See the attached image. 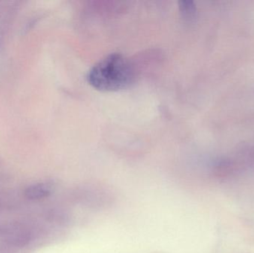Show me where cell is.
Wrapping results in <instances>:
<instances>
[{
  "label": "cell",
  "instance_id": "obj_1",
  "mask_svg": "<svg viewBox=\"0 0 254 253\" xmlns=\"http://www.w3.org/2000/svg\"><path fill=\"white\" fill-rule=\"evenodd\" d=\"M87 82L101 92H118L129 87L134 79L131 62L123 55L113 53L98 61L89 70Z\"/></svg>",
  "mask_w": 254,
  "mask_h": 253
},
{
  "label": "cell",
  "instance_id": "obj_2",
  "mask_svg": "<svg viewBox=\"0 0 254 253\" xmlns=\"http://www.w3.org/2000/svg\"><path fill=\"white\" fill-rule=\"evenodd\" d=\"M53 184L50 183H41V184H34L27 188L25 190V196L28 199H41L48 197L53 192Z\"/></svg>",
  "mask_w": 254,
  "mask_h": 253
},
{
  "label": "cell",
  "instance_id": "obj_3",
  "mask_svg": "<svg viewBox=\"0 0 254 253\" xmlns=\"http://www.w3.org/2000/svg\"><path fill=\"white\" fill-rule=\"evenodd\" d=\"M179 8L184 18L189 21L195 19L196 15V7L192 1H183L179 2Z\"/></svg>",
  "mask_w": 254,
  "mask_h": 253
}]
</instances>
